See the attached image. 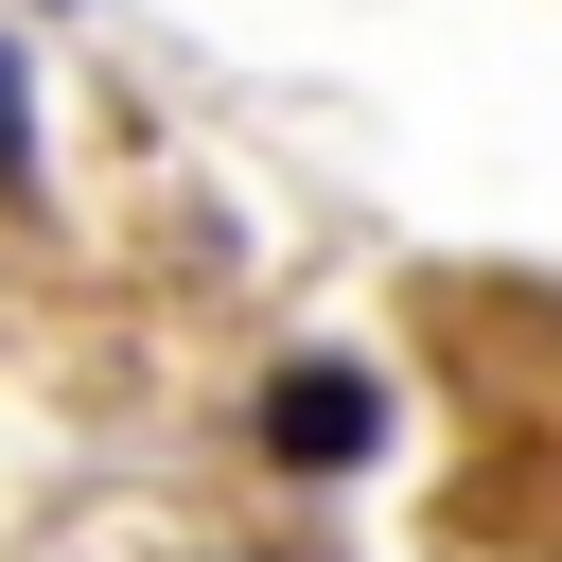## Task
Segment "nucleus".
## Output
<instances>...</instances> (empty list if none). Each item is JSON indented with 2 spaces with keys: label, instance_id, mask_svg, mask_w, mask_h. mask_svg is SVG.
<instances>
[{
  "label": "nucleus",
  "instance_id": "obj_1",
  "mask_svg": "<svg viewBox=\"0 0 562 562\" xmlns=\"http://www.w3.org/2000/svg\"><path fill=\"white\" fill-rule=\"evenodd\" d=\"M369 439H386L369 369H281V386H263V457H281V474H351Z\"/></svg>",
  "mask_w": 562,
  "mask_h": 562
},
{
  "label": "nucleus",
  "instance_id": "obj_2",
  "mask_svg": "<svg viewBox=\"0 0 562 562\" xmlns=\"http://www.w3.org/2000/svg\"><path fill=\"white\" fill-rule=\"evenodd\" d=\"M35 176V88H18V53H0V193Z\"/></svg>",
  "mask_w": 562,
  "mask_h": 562
}]
</instances>
